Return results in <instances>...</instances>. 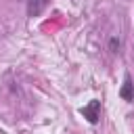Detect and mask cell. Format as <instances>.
Wrapping results in <instances>:
<instances>
[{
    "label": "cell",
    "mask_w": 134,
    "mask_h": 134,
    "mask_svg": "<svg viewBox=\"0 0 134 134\" xmlns=\"http://www.w3.org/2000/svg\"><path fill=\"white\" fill-rule=\"evenodd\" d=\"M109 48H111L113 52H117V48H119V40H117V38H111V40H109Z\"/></svg>",
    "instance_id": "277c9868"
},
{
    "label": "cell",
    "mask_w": 134,
    "mask_h": 134,
    "mask_svg": "<svg viewBox=\"0 0 134 134\" xmlns=\"http://www.w3.org/2000/svg\"><path fill=\"white\" fill-rule=\"evenodd\" d=\"M46 6H48V0H27V15L38 17V15L44 13Z\"/></svg>",
    "instance_id": "3957f363"
},
{
    "label": "cell",
    "mask_w": 134,
    "mask_h": 134,
    "mask_svg": "<svg viewBox=\"0 0 134 134\" xmlns=\"http://www.w3.org/2000/svg\"><path fill=\"white\" fill-rule=\"evenodd\" d=\"M82 115H84L90 124H96L98 117H100V103H98V100H90L86 107H82Z\"/></svg>",
    "instance_id": "6da1fadb"
},
{
    "label": "cell",
    "mask_w": 134,
    "mask_h": 134,
    "mask_svg": "<svg viewBox=\"0 0 134 134\" xmlns=\"http://www.w3.org/2000/svg\"><path fill=\"white\" fill-rule=\"evenodd\" d=\"M119 96H121L126 103H132V100H134V84H132V77H130V75L124 77V84H121Z\"/></svg>",
    "instance_id": "7a4b0ae2"
}]
</instances>
